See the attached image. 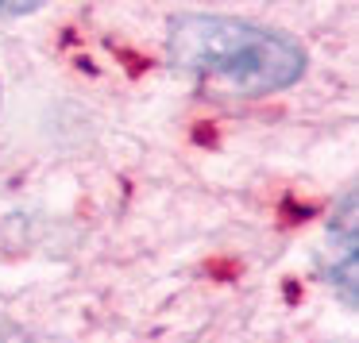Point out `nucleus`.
Here are the masks:
<instances>
[{
    "mask_svg": "<svg viewBox=\"0 0 359 343\" xmlns=\"http://www.w3.org/2000/svg\"><path fill=\"white\" fill-rule=\"evenodd\" d=\"M328 278L340 289L344 304H355V193H348L344 209L328 227Z\"/></svg>",
    "mask_w": 359,
    "mask_h": 343,
    "instance_id": "obj_2",
    "label": "nucleus"
},
{
    "mask_svg": "<svg viewBox=\"0 0 359 343\" xmlns=\"http://www.w3.org/2000/svg\"><path fill=\"white\" fill-rule=\"evenodd\" d=\"M170 58L194 78L248 97L286 89L305 74V50L294 39L224 16L174 20Z\"/></svg>",
    "mask_w": 359,
    "mask_h": 343,
    "instance_id": "obj_1",
    "label": "nucleus"
}]
</instances>
